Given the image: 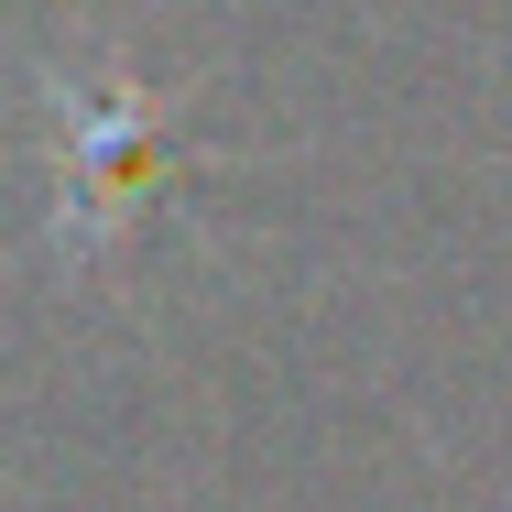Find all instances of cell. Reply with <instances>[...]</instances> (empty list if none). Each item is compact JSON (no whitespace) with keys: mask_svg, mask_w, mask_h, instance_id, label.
Masks as SVG:
<instances>
[{"mask_svg":"<svg viewBox=\"0 0 512 512\" xmlns=\"http://www.w3.org/2000/svg\"><path fill=\"white\" fill-rule=\"evenodd\" d=\"M55 120H66V240H109V218L164 175V109L142 88L55 77Z\"/></svg>","mask_w":512,"mask_h":512,"instance_id":"6da1fadb","label":"cell"}]
</instances>
